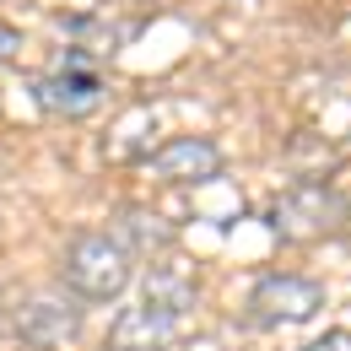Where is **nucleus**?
<instances>
[{
	"mask_svg": "<svg viewBox=\"0 0 351 351\" xmlns=\"http://www.w3.org/2000/svg\"><path fill=\"white\" fill-rule=\"evenodd\" d=\"M152 168L162 178H173V184H206V178L221 173V152L206 135H178V141H168V146L152 157Z\"/></svg>",
	"mask_w": 351,
	"mask_h": 351,
	"instance_id": "nucleus-7",
	"label": "nucleus"
},
{
	"mask_svg": "<svg viewBox=\"0 0 351 351\" xmlns=\"http://www.w3.org/2000/svg\"><path fill=\"white\" fill-rule=\"evenodd\" d=\"M16 49H22V33H16L11 22H0V65H5V60H11Z\"/></svg>",
	"mask_w": 351,
	"mask_h": 351,
	"instance_id": "nucleus-11",
	"label": "nucleus"
},
{
	"mask_svg": "<svg viewBox=\"0 0 351 351\" xmlns=\"http://www.w3.org/2000/svg\"><path fill=\"white\" fill-rule=\"evenodd\" d=\"M11 324H16V335L27 341V346H65V341H76V330H82V308H71L60 292H33V298H22V308L11 313Z\"/></svg>",
	"mask_w": 351,
	"mask_h": 351,
	"instance_id": "nucleus-4",
	"label": "nucleus"
},
{
	"mask_svg": "<svg viewBox=\"0 0 351 351\" xmlns=\"http://www.w3.org/2000/svg\"><path fill=\"white\" fill-rule=\"evenodd\" d=\"M178 313L157 303H141V308H125L119 319H114V330H108V341L103 351H168L178 341Z\"/></svg>",
	"mask_w": 351,
	"mask_h": 351,
	"instance_id": "nucleus-6",
	"label": "nucleus"
},
{
	"mask_svg": "<svg viewBox=\"0 0 351 351\" xmlns=\"http://www.w3.org/2000/svg\"><path fill=\"white\" fill-rule=\"evenodd\" d=\"M65 281L82 303H108L130 281V249L108 232H82L65 254Z\"/></svg>",
	"mask_w": 351,
	"mask_h": 351,
	"instance_id": "nucleus-1",
	"label": "nucleus"
},
{
	"mask_svg": "<svg viewBox=\"0 0 351 351\" xmlns=\"http://www.w3.org/2000/svg\"><path fill=\"white\" fill-rule=\"evenodd\" d=\"M195 298H200V287H195V276L189 270H178V265H152L146 270V303L168 308V313H189L195 308Z\"/></svg>",
	"mask_w": 351,
	"mask_h": 351,
	"instance_id": "nucleus-8",
	"label": "nucleus"
},
{
	"mask_svg": "<svg viewBox=\"0 0 351 351\" xmlns=\"http://www.w3.org/2000/svg\"><path fill=\"white\" fill-rule=\"evenodd\" d=\"M324 308V287L308 276H265L254 287V313L265 324H303Z\"/></svg>",
	"mask_w": 351,
	"mask_h": 351,
	"instance_id": "nucleus-5",
	"label": "nucleus"
},
{
	"mask_svg": "<svg viewBox=\"0 0 351 351\" xmlns=\"http://www.w3.org/2000/svg\"><path fill=\"white\" fill-rule=\"evenodd\" d=\"M33 97H38V108H49V114L82 119V114H92V108L103 103V76L92 71L82 54H71V60H60L49 76L33 82Z\"/></svg>",
	"mask_w": 351,
	"mask_h": 351,
	"instance_id": "nucleus-3",
	"label": "nucleus"
},
{
	"mask_svg": "<svg viewBox=\"0 0 351 351\" xmlns=\"http://www.w3.org/2000/svg\"><path fill=\"white\" fill-rule=\"evenodd\" d=\"M341 221H346V200H341L335 189L313 184V178L298 184V189H287L281 206H276V227H281V238H292V243L330 238V232H341Z\"/></svg>",
	"mask_w": 351,
	"mask_h": 351,
	"instance_id": "nucleus-2",
	"label": "nucleus"
},
{
	"mask_svg": "<svg viewBox=\"0 0 351 351\" xmlns=\"http://www.w3.org/2000/svg\"><path fill=\"white\" fill-rule=\"evenodd\" d=\"M308 351H351V330H330V335H319Z\"/></svg>",
	"mask_w": 351,
	"mask_h": 351,
	"instance_id": "nucleus-10",
	"label": "nucleus"
},
{
	"mask_svg": "<svg viewBox=\"0 0 351 351\" xmlns=\"http://www.w3.org/2000/svg\"><path fill=\"white\" fill-rule=\"evenodd\" d=\"M125 238L146 249V243H168V238H173V227H162L152 211H125Z\"/></svg>",
	"mask_w": 351,
	"mask_h": 351,
	"instance_id": "nucleus-9",
	"label": "nucleus"
}]
</instances>
